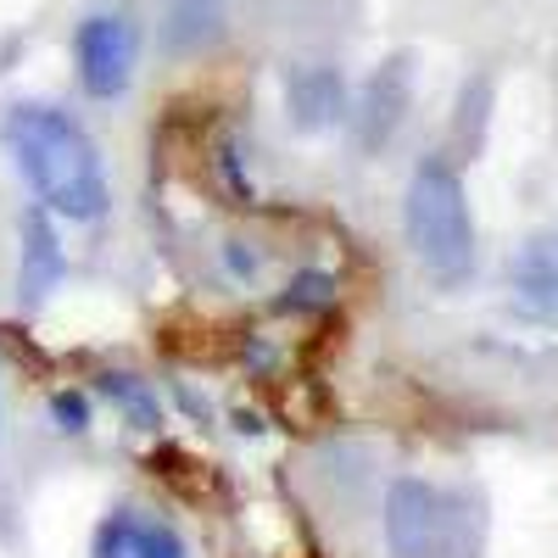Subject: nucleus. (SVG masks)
I'll use <instances>...</instances> for the list:
<instances>
[{
    "mask_svg": "<svg viewBox=\"0 0 558 558\" xmlns=\"http://www.w3.org/2000/svg\"><path fill=\"white\" fill-rule=\"evenodd\" d=\"M291 112L302 129H330L341 112H347V96H341V78L330 68H302L291 73Z\"/></svg>",
    "mask_w": 558,
    "mask_h": 558,
    "instance_id": "1a4fd4ad",
    "label": "nucleus"
},
{
    "mask_svg": "<svg viewBox=\"0 0 558 558\" xmlns=\"http://www.w3.org/2000/svg\"><path fill=\"white\" fill-rule=\"evenodd\" d=\"M508 286H514V302L531 313V318H553L558 324V229L536 235L514 268H508Z\"/></svg>",
    "mask_w": 558,
    "mask_h": 558,
    "instance_id": "423d86ee",
    "label": "nucleus"
},
{
    "mask_svg": "<svg viewBox=\"0 0 558 558\" xmlns=\"http://www.w3.org/2000/svg\"><path fill=\"white\" fill-rule=\"evenodd\" d=\"M402 107H408V62L402 57H391L375 78H368V89H363V107H357V146H386L391 140V129H397V118H402Z\"/></svg>",
    "mask_w": 558,
    "mask_h": 558,
    "instance_id": "0eeeda50",
    "label": "nucleus"
},
{
    "mask_svg": "<svg viewBox=\"0 0 558 558\" xmlns=\"http://www.w3.org/2000/svg\"><path fill=\"white\" fill-rule=\"evenodd\" d=\"M0 140L17 157V173L28 179L39 207H51L57 218H73V223H89L107 213L101 151L62 107H39V101L12 107Z\"/></svg>",
    "mask_w": 558,
    "mask_h": 558,
    "instance_id": "f257e3e1",
    "label": "nucleus"
},
{
    "mask_svg": "<svg viewBox=\"0 0 558 558\" xmlns=\"http://www.w3.org/2000/svg\"><path fill=\"white\" fill-rule=\"evenodd\" d=\"M51 218H57L51 207L23 213V268H17V302L23 307H45L68 274V252H62V235Z\"/></svg>",
    "mask_w": 558,
    "mask_h": 558,
    "instance_id": "39448f33",
    "label": "nucleus"
},
{
    "mask_svg": "<svg viewBox=\"0 0 558 558\" xmlns=\"http://www.w3.org/2000/svg\"><path fill=\"white\" fill-rule=\"evenodd\" d=\"M223 34V0H168V51L196 57Z\"/></svg>",
    "mask_w": 558,
    "mask_h": 558,
    "instance_id": "9d476101",
    "label": "nucleus"
},
{
    "mask_svg": "<svg viewBox=\"0 0 558 558\" xmlns=\"http://www.w3.org/2000/svg\"><path fill=\"white\" fill-rule=\"evenodd\" d=\"M96 558H191L184 553V536L157 525V520H140V514H112L96 536Z\"/></svg>",
    "mask_w": 558,
    "mask_h": 558,
    "instance_id": "6e6552de",
    "label": "nucleus"
},
{
    "mask_svg": "<svg viewBox=\"0 0 558 558\" xmlns=\"http://www.w3.org/2000/svg\"><path fill=\"white\" fill-rule=\"evenodd\" d=\"M51 418H57V425H62L68 436H78V430L89 425V402H84V397H73V391H57V397H51Z\"/></svg>",
    "mask_w": 558,
    "mask_h": 558,
    "instance_id": "9b49d317",
    "label": "nucleus"
},
{
    "mask_svg": "<svg viewBox=\"0 0 558 558\" xmlns=\"http://www.w3.org/2000/svg\"><path fill=\"white\" fill-rule=\"evenodd\" d=\"M324 296H330V279L324 274H302L296 279V302H324Z\"/></svg>",
    "mask_w": 558,
    "mask_h": 558,
    "instance_id": "f8f14e48",
    "label": "nucleus"
},
{
    "mask_svg": "<svg viewBox=\"0 0 558 558\" xmlns=\"http://www.w3.org/2000/svg\"><path fill=\"white\" fill-rule=\"evenodd\" d=\"M402 229L413 257L425 263L436 279H463L475 263V218L470 202H463V179L452 162L425 157L408 179L402 196Z\"/></svg>",
    "mask_w": 558,
    "mask_h": 558,
    "instance_id": "f03ea898",
    "label": "nucleus"
},
{
    "mask_svg": "<svg viewBox=\"0 0 558 558\" xmlns=\"http://www.w3.org/2000/svg\"><path fill=\"white\" fill-rule=\"evenodd\" d=\"M386 542L397 558H475L481 520L430 481H391Z\"/></svg>",
    "mask_w": 558,
    "mask_h": 558,
    "instance_id": "7ed1b4c3",
    "label": "nucleus"
},
{
    "mask_svg": "<svg viewBox=\"0 0 558 558\" xmlns=\"http://www.w3.org/2000/svg\"><path fill=\"white\" fill-rule=\"evenodd\" d=\"M73 57H78V78L89 96L118 101L134 78V62H140V28L123 12H96V17H84Z\"/></svg>",
    "mask_w": 558,
    "mask_h": 558,
    "instance_id": "20e7f679",
    "label": "nucleus"
}]
</instances>
